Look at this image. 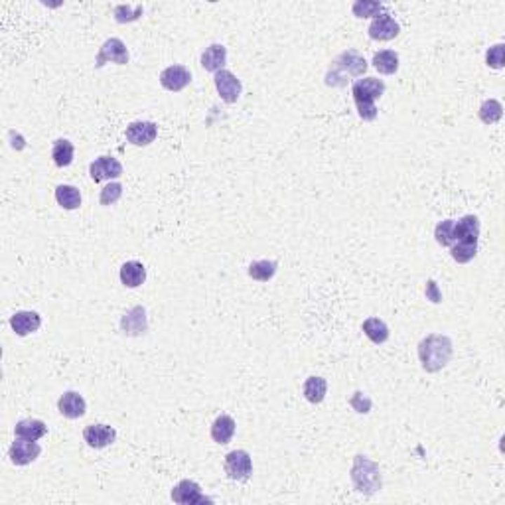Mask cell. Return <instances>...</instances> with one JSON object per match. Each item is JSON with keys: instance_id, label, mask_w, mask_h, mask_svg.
<instances>
[{"instance_id": "cell-1", "label": "cell", "mask_w": 505, "mask_h": 505, "mask_svg": "<svg viewBox=\"0 0 505 505\" xmlns=\"http://www.w3.org/2000/svg\"><path fill=\"white\" fill-rule=\"evenodd\" d=\"M452 354V339L444 334H431L419 344V359L426 373H436L446 368Z\"/></svg>"}, {"instance_id": "cell-2", "label": "cell", "mask_w": 505, "mask_h": 505, "mask_svg": "<svg viewBox=\"0 0 505 505\" xmlns=\"http://www.w3.org/2000/svg\"><path fill=\"white\" fill-rule=\"evenodd\" d=\"M368 72V62L365 58L356 50H347L337 55L330 72L326 75V85L334 87H344L347 83V77H359Z\"/></svg>"}, {"instance_id": "cell-3", "label": "cell", "mask_w": 505, "mask_h": 505, "mask_svg": "<svg viewBox=\"0 0 505 505\" xmlns=\"http://www.w3.org/2000/svg\"><path fill=\"white\" fill-rule=\"evenodd\" d=\"M349 476H351V484H354V487L358 490L359 494H377L379 490H381V485H383L379 464L369 460L368 456H361V454H358L354 458V466L349 470Z\"/></svg>"}, {"instance_id": "cell-4", "label": "cell", "mask_w": 505, "mask_h": 505, "mask_svg": "<svg viewBox=\"0 0 505 505\" xmlns=\"http://www.w3.org/2000/svg\"><path fill=\"white\" fill-rule=\"evenodd\" d=\"M225 473L227 478L233 482H245L249 480L252 473V460L251 454L247 450H231V452L225 456V462H223Z\"/></svg>"}, {"instance_id": "cell-5", "label": "cell", "mask_w": 505, "mask_h": 505, "mask_svg": "<svg viewBox=\"0 0 505 505\" xmlns=\"http://www.w3.org/2000/svg\"><path fill=\"white\" fill-rule=\"evenodd\" d=\"M383 93H385V83L375 77L358 79L351 85V95H354L356 105H375V101Z\"/></svg>"}, {"instance_id": "cell-6", "label": "cell", "mask_w": 505, "mask_h": 505, "mask_svg": "<svg viewBox=\"0 0 505 505\" xmlns=\"http://www.w3.org/2000/svg\"><path fill=\"white\" fill-rule=\"evenodd\" d=\"M116 63V65H126L128 63V50L123 40L119 38H109L101 50L97 53V60H95V67H103L105 63Z\"/></svg>"}, {"instance_id": "cell-7", "label": "cell", "mask_w": 505, "mask_h": 505, "mask_svg": "<svg viewBox=\"0 0 505 505\" xmlns=\"http://www.w3.org/2000/svg\"><path fill=\"white\" fill-rule=\"evenodd\" d=\"M213 81H215L217 93H220V97L225 103H237V99L241 97L243 85L231 72L221 69V72L213 75Z\"/></svg>"}, {"instance_id": "cell-8", "label": "cell", "mask_w": 505, "mask_h": 505, "mask_svg": "<svg viewBox=\"0 0 505 505\" xmlns=\"http://www.w3.org/2000/svg\"><path fill=\"white\" fill-rule=\"evenodd\" d=\"M40 454H42V448H40V444H36V440H26V438L16 436V440L12 442L11 450H8V458L16 466H28Z\"/></svg>"}, {"instance_id": "cell-9", "label": "cell", "mask_w": 505, "mask_h": 505, "mask_svg": "<svg viewBox=\"0 0 505 505\" xmlns=\"http://www.w3.org/2000/svg\"><path fill=\"white\" fill-rule=\"evenodd\" d=\"M369 38L371 40H379V42H389L393 38H397L400 32L399 22L395 20L391 14H381L377 18H373L371 26H369Z\"/></svg>"}, {"instance_id": "cell-10", "label": "cell", "mask_w": 505, "mask_h": 505, "mask_svg": "<svg viewBox=\"0 0 505 505\" xmlns=\"http://www.w3.org/2000/svg\"><path fill=\"white\" fill-rule=\"evenodd\" d=\"M89 174L93 182H105L123 176V164L113 156H99L89 166Z\"/></svg>"}, {"instance_id": "cell-11", "label": "cell", "mask_w": 505, "mask_h": 505, "mask_svg": "<svg viewBox=\"0 0 505 505\" xmlns=\"http://www.w3.org/2000/svg\"><path fill=\"white\" fill-rule=\"evenodd\" d=\"M158 126L152 121H135L126 126V140L135 147H148L154 142Z\"/></svg>"}, {"instance_id": "cell-12", "label": "cell", "mask_w": 505, "mask_h": 505, "mask_svg": "<svg viewBox=\"0 0 505 505\" xmlns=\"http://www.w3.org/2000/svg\"><path fill=\"white\" fill-rule=\"evenodd\" d=\"M148 330V320H147V310L144 306H135L121 318V332L125 336L137 337L142 336Z\"/></svg>"}, {"instance_id": "cell-13", "label": "cell", "mask_w": 505, "mask_h": 505, "mask_svg": "<svg viewBox=\"0 0 505 505\" xmlns=\"http://www.w3.org/2000/svg\"><path fill=\"white\" fill-rule=\"evenodd\" d=\"M189 83H191V74L184 65H170L160 74V85L168 91H174V93L186 89Z\"/></svg>"}, {"instance_id": "cell-14", "label": "cell", "mask_w": 505, "mask_h": 505, "mask_svg": "<svg viewBox=\"0 0 505 505\" xmlns=\"http://www.w3.org/2000/svg\"><path fill=\"white\" fill-rule=\"evenodd\" d=\"M172 499L176 504L182 505H198V504H208L210 499L201 494L200 484L191 482V480H182L174 490H172Z\"/></svg>"}, {"instance_id": "cell-15", "label": "cell", "mask_w": 505, "mask_h": 505, "mask_svg": "<svg viewBox=\"0 0 505 505\" xmlns=\"http://www.w3.org/2000/svg\"><path fill=\"white\" fill-rule=\"evenodd\" d=\"M42 326V316L34 310H20L11 316V328L16 332V336L26 337L38 332Z\"/></svg>"}, {"instance_id": "cell-16", "label": "cell", "mask_w": 505, "mask_h": 505, "mask_svg": "<svg viewBox=\"0 0 505 505\" xmlns=\"http://www.w3.org/2000/svg\"><path fill=\"white\" fill-rule=\"evenodd\" d=\"M83 440L91 446V448H107L109 444L116 440V431L109 424H89L85 426Z\"/></svg>"}, {"instance_id": "cell-17", "label": "cell", "mask_w": 505, "mask_h": 505, "mask_svg": "<svg viewBox=\"0 0 505 505\" xmlns=\"http://www.w3.org/2000/svg\"><path fill=\"white\" fill-rule=\"evenodd\" d=\"M58 410L62 412L65 419H81L85 412H87V403L85 399L77 393V391H65L60 400H58Z\"/></svg>"}, {"instance_id": "cell-18", "label": "cell", "mask_w": 505, "mask_h": 505, "mask_svg": "<svg viewBox=\"0 0 505 505\" xmlns=\"http://www.w3.org/2000/svg\"><path fill=\"white\" fill-rule=\"evenodd\" d=\"M480 220L476 215H464L458 221H454V239L462 243H478L480 237Z\"/></svg>"}, {"instance_id": "cell-19", "label": "cell", "mask_w": 505, "mask_h": 505, "mask_svg": "<svg viewBox=\"0 0 505 505\" xmlns=\"http://www.w3.org/2000/svg\"><path fill=\"white\" fill-rule=\"evenodd\" d=\"M200 63L206 72H213V74L225 69V63H227V48L221 46V43H211L210 48H206V52L201 53Z\"/></svg>"}, {"instance_id": "cell-20", "label": "cell", "mask_w": 505, "mask_h": 505, "mask_svg": "<svg viewBox=\"0 0 505 505\" xmlns=\"http://www.w3.org/2000/svg\"><path fill=\"white\" fill-rule=\"evenodd\" d=\"M147 281V269L140 261H126L121 267V283L128 288H137Z\"/></svg>"}, {"instance_id": "cell-21", "label": "cell", "mask_w": 505, "mask_h": 505, "mask_svg": "<svg viewBox=\"0 0 505 505\" xmlns=\"http://www.w3.org/2000/svg\"><path fill=\"white\" fill-rule=\"evenodd\" d=\"M46 432H48V426L40 419H24V421L16 422V426H14V434L18 438H26V440H40L42 436H46Z\"/></svg>"}, {"instance_id": "cell-22", "label": "cell", "mask_w": 505, "mask_h": 505, "mask_svg": "<svg viewBox=\"0 0 505 505\" xmlns=\"http://www.w3.org/2000/svg\"><path fill=\"white\" fill-rule=\"evenodd\" d=\"M326 393H328V381L324 377H308L304 381V385H302V395H304V399L308 403H312V405H320L322 400L326 399Z\"/></svg>"}, {"instance_id": "cell-23", "label": "cell", "mask_w": 505, "mask_h": 505, "mask_svg": "<svg viewBox=\"0 0 505 505\" xmlns=\"http://www.w3.org/2000/svg\"><path fill=\"white\" fill-rule=\"evenodd\" d=\"M235 434V421L229 415H221L211 424V438L217 444H229Z\"/></svg>"}, {"instance_id": "cell-24", "label": "cell", "mask_w": 505, "mask_h": 505, "mask_svg": "<svg viewBox=\"0 0 505 505\" xmlns=\"http://www.w3.org/2000/svg\"><path fill=\"white\" fill-rule=\"evenodd\" d=\"M55 201L62 206L63 210L74 211L81 206V191L75 188V186L62 184V186L55 188Z\"/></svg>"}, {"instance_id": "cell-25", "label": "cell", "mask_w": 505, "mask_h": 505, "mask_svg": "<svg viewBox=\"0 0 505 505\" xmlns=\"http://www.w3.org/2000/svg\"><path fill=\"white\" fill-rule=\"evenodd\" d=\"M74 154H75V147L74 142H69L67 138H58L53 142L52 147V158L55 162V166L60 168H65L74 162Z\"/></svg>"}, {"instance_id": "cell-26", "label": "cell", "mask_w": 505, "mask_h": 505, "mask_svg": "<svg viewBox=\"0 0 505 505\" xmlns=\"http://www.w3.org/2000/svg\"><path fill=\"white\" fill-rule=\"evenodd\" d=\"M373 67L383 75L397 74V69H399V53L393 52V50L377 52L373 55Z\"/></svg>"}, {"instance_id": "cell-27", "label": "cell", "mask_w": 505, "mask_h": 505, "mask_svg": "<svg viewBox=\"0 0 505 505\" xmlns=\"http://www.w3.org/2000/svg\"><path fill=\"white\" fill-rule=\"evenodd\" d=\"M363 334L373 342V344H385L387 339H389V328L387 324L381 320V318H368L365 322H363Z\"/></svg>"}, {"instance_id": "cell-28", "label": "cell", "mask_w": 505, "mask_h": 505, "mask_svg": "<svg viewBox=\"0 0 505 505\" xmlns=\"http://www.w3.org/2000/svg\"><path fill=\"white\" fill-rule=\"evenodd\" d=\"M276 269H278V263L276 261H252L249 264V276L255 278V281H259V283H269L271 278H273L274 274H276Z\"/></svg>"}, {"instance_id": "cell-29", "label": "cell", "mask_w": 505, "mask_h": 505, "mask_svg": "<svg viewBox=\"0 0 505 505\" xmlns=\"http://www.w3.org/2000/svg\"><path fill=\"white\" fill-rule=\"evenodd\" d=\"M478 115H480V121L484 125H495L504 116V105L497 99H485L484 103L480 105Z\"/></svg>"}, {"instance_id": "cell-30", "label": "cell", "mask_w": 505, "mask_h": 505, "mask_svg": "<svg viewBox=\"0 0 505 505\" xmlns=\"http://www.w3.org/2000/svg\"><path fill=\"white\" fill-rule=\"evenodd\" d=\"M351 11L358 18H377L381 14H385V4L373 2V0H358L354 2Z\"/></svg>"}, {"instance_id": "cell-31", "label": "cell", "mask_w": 505, "mask_h": 505, "mask_svg": "<svg viewBox=\"0 0 505 505\" xmlns=\"http://www.w3.org/2000/svg\"><path fill=\"white\" fill-rule=\"evenodd\" d=\"M476 252H478V243H462V241H456L450 247V255H452V259L456 263H470L473 257H476Z\"/></svg>"}, {"instance_id": "cell-32", "label": "cell", "mask_w": 505, "mask_h": 505, "mask_svg": "<svg viewBox=\"0 0 505 505\" xmlns=\"http://www.w3.org/2000/svg\"><path fill=\"white\" fill-rule=\"evenodd\" d=\"M142 4H137V6H130V4H119L115 6V20L119 24H128V22H137L140 16H142Z\"/></svg>"}, {"instance_id": "cell-33", "label": "cell", "mask_w": 505, "mask_h": 505, "mask_svg": "<svg viewBox=\"0 0 505 505\" xmlns=\"http://www.w3.org/2000/svg\"><path fill=\"white\" fill-rule=\"evenodd\" d=\"M454 221L456 220H444L436 225L434 229V237H436V243L442 245V247H452L456 239H454Z\"/></svg>"}, {"instance_id": "cell-34", "label": "cell", "mask_w": 505, "mask_h": 505, "mask_svg": "<svg viewBox=\"0 0 505 505\" xmlns=\"http://www.w3.org/2000/svg\"><path fill=\"white\" fill-rule=\"evenodd\" d=\"M121 196H123V184L111 182V184H107L105 188L101 189L99 203H101V206H115L116 201L121 200Z\"/></svg>"}, {"instance_id": "cell-35", "label": "cell", "mask_w": 505, "mask_h": 505, "mask_svg": "<svg viewBox=\"0 0 505 505\" xmlns=\"http://www.w3.org/2000/svg\"><path fill=\"white\" fill-rule=\"evenodd\" d=\"M504 55H505V46L504 43H497L494 48H490L485 53V62L490 67L494 69H501L504 67Z\"/></svg>"}, {"instance_id": "cell-36", "label": "cell", "mask_w": 505, "mask_h": 505, "mask_svg": "<svg viewBox=\"0 0 505 505\" xmlns=\"http://www.w3.org/2000/svg\"><path fill=\"white\" fill-rule=\"evenodd\" d=\"M349 405L358 410V412H361V415H368L369 410H371V399L365 397L361 391H356V393H354V397L349 399Z\"/></svg>"}, {"instance_id": "cell-37", "label": "cell", "mask_w": 505, "mask_h": 505, "mask_svg": "<svg viewBox=\"0 0 505 505\" xmlns=\"http://www.w3.org/2000/svg\"><path fill=\"white\" fill-rule=\"evenodd\" d=\"M426 298H429L431 302H434V304L442 302V295L440 290H438V284L434 283V281H429V283H426Z\"/></svg>"}]
</instances>
